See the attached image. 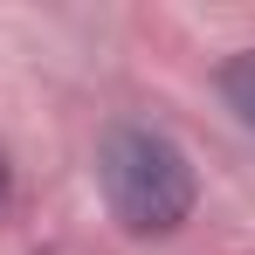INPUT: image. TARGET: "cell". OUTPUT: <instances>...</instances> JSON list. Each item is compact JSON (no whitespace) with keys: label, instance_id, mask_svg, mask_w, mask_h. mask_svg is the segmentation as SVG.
Listing matches in <instances>:
<instances>
[{"label":"cell","instance_id":"cell-3","mask_svg":"<svg viewBox=\"0 0 255 255\" xmlns=\"http://www.w3.org/2000/svg\"><path fill=\"white\" fill-rule=\"evenodd\" d=\"M0 193H7V166H0Z\"/></svg>","mask_w":255,"mask_h":255},{"label":"cell","instance_id":"cell-2","mask_svg":"<svg viewBox=\"0 0 255 255\" xmlns=\"http://www.w3.org/2000/svg\"><path fill=\"white\" fill-rule=\"evenodd\" d=\"M221 97L242 111V125L255 131V48L249 55H235V62H221Z\"/></svg>","mask_w":255,"mask_h":255},{"label":"cell","instance_id":"cell-1","mask_svg":"<svg viewBox=\"0 0 255 255\" xmlns=\"http://www.w3.org/2000/svg\"><path fill=\"white\" fill-rule=\"evenodd\" d=\"M97 179L104 200L131 235H172L193 214V166L152 125H111L97 145Z\"/></svg>","mask_w":255,"mask_h":255}]
</instances>
